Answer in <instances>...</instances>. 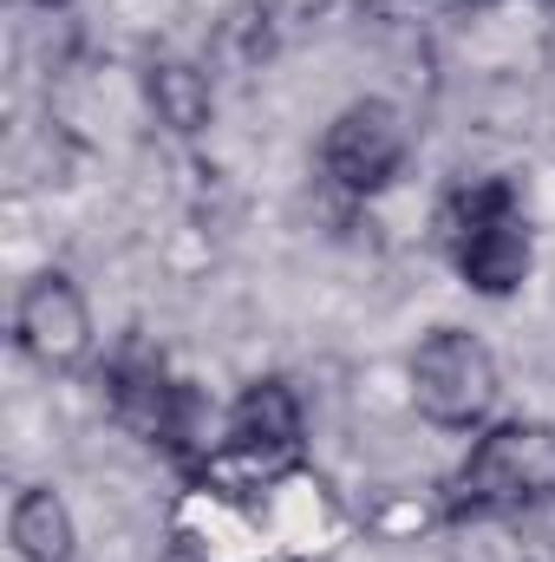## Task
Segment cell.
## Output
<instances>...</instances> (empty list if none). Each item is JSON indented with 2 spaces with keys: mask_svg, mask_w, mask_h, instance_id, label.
Returning <instances> with one entry per match:
<instances>
[{
  "mask_svg": "<svg viewBox=\"0 0 555 562\" xmlns=\"http://www.w3.org/2000/svg\"><path fill=\"white\" fill-rule=\"evenodd\" d=\"M444 223H451L444 236L457 249V276L471 281L477 294H497L503 301V294H517L530 281L536 249H530V223H523L510 183H484V190L457 196V210Z\"/></svg>",
  "mask_w": 555,
  "mask_h": 562,
  "instance_id": "obj_1",
  "label": "cell"
},
{
  "mask_svg": "<svg viewBox=\"0 0 555 562\" xmlns=\"http://www.w3.org/2000/svg\"><path fill=\"white\" fill-rule=\"evenodd\" d=\"M412 400L431 425H451V431L484 425V413L497 406V360H490V347L477 334H464V327L424 334L412 353Z\"/></svg>",
  "mask_w": 555,
  "mask_h": 562,
  "instance_id": "obj_2",
  "label": "cell"
},
{
  "mask_svg": "<svg viewBox=\"0 0 555 562\" xmlns=\"http://www.w3.org/2000/svg\"><path fill=\"white\" fill-rule=\"evenodd\" d=\"M320 164H327V177H333L340 190H353V196L386 190V183L399 177V164H406V119H399V105H386V99H353V105L327 125Z\"/></svg>",
  "mask_w": 555,
  "mask_h": 562,
  "instance_id": "obj_3",
  "label": "cell"
},
{
  "mask_svg": "<svg viewBox=\"0 0 555 562\" xmlns=\"http://www.w3.org/2000/svg\"><path fill=\"white\" fill-rule=\"evenodd\" d=\"M457 484L471 491V504H536V497H550L555 491V431H543V425H503V431H490L471 451V464H464Z\"/></svg>",
  "mask_w": 555,
  "mask_h": 562,
  "instance_id": "obj_4",
  "label": "cell"
},
{
  "mask_svg": "<svg viewBox=\"0 0 555 562\" xmlns=\"http://www.w3.org/2000/svg\"><path fill=\"white\" fill-rule=\"evenodd\" d=\"M13 334H20V347H26L39 367H79L86 347H92V307H86V294L72 288V276L46 269V276H33L20 288Z\"/></svg>",
  "mask_w": 555,
  "mask_h": 562,
  "instance_id": "obj_5",
  "label": "cell"
},
{
  "mask_svg": "<svg viewBox=\"0 0 555 562\" xmlns=\"http://www.w3.org/2000/svg\"><path fill=\"white\" fill-rule=\"evenodd\" d=\"M7 537H13L20 562H72V543H79L66 497H59V491H46V484H33V491H20V497H13Z\"/></svg>",
  "mask_w": 555,
  "mask_h": 562,
  "instance_id": "obj_6",
  "label": "cell"
},
{
  "mask_svg": "<svg viewBox=\"0 0 555 562\" xmlns=\"http://www.w3.org/2000/svg\"><path fill=\"white\" fill-rule=\"evenodd\" d=\"M144 92H150L157 125H170V132H183V138L209 125V79H203L190 59H157V66L144 72Z\"/></svg>",
  "mask_w": 555,
  "mask_h": 562,
  "instance_id": "obj_7",
  "label": "cell"
},
{
  "mask_svg": "<svg viewBox=\"0 0 555 562\" xmlns=\"http://www.w3.org/2000/svg\"><path fill=\"white\" fill-rule=\"evenodd\" d=\"M229 431H236V445H294L301 438V400L281 380H256V386H242Z\"/></svg>",
  "mask_w": 555,
  "mask_h": 562,
  "instance_id": "obj_8",
  "label": "cell"
},
{
  "mask_svg": "<svg viewBox=\"0 0 555 562\" xmlns=\"http://www.w3.org/2000/svg\"><path fill=\"white\" fill-rule=\"evenodd\" d=\"M163 562H203V557H196V550H183V543H177V550H170V557H163Z\"/></svg>",
  "mask_w": 555,
  "mask_h": 562,
  "instance_id": "obj_9",
  "label": "cell"
},
{
  "mask_svg": "<svg viewBox=\"0 0 555 562\" xmlns=\"http://www.w3.org/2000/svg\"><path fill=\"white\" fill-rule=\"evenodd\" d=\"M33 7H66V0H33Z\"/></svg>",
  "mask_w": 555,
  "mask_h": 562,
  "instance_id": "obj_10",
  "label": "cell"
}]
</instances>
